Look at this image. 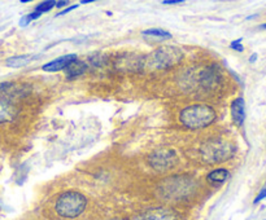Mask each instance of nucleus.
<instances>
[{
    "label": "nucleus",
    "instance_id": "nucleus-21",
    "mask_svg": "<svg viewBox=\"0 0 266 220\" xmlns=\"http://www.w3.org/2000/svg\"><path fill=\"white\" fill-rule=\"evenodd\" d=\"M256 59H257V54L253 53L251 56V59H249V61H251V63H254V61H256Z\"/></svg>",
    "mask_w": 266,
    "mask_h": 220
},
{
    "label": "nucleus",
    "instance_id": "nucleus-20",
    "mask_svg": "<svg viewBox=\"0 0 266 220\" xmlns=\"http://www.w3.org/2000/svg\"><path fill=\"white\" fill-rule=\"evenodd\" d=\"M68 2H65V0H63V2H57L56 3V7L57 8H63L64 6H68Z\"/></svg>",
    "mask_w": 266,
    "mask_h": 220
},
{
    "label": "nucleus",
    "instance_id": "nucleus-3",
    "mask_svg": "<svg viewBox=\"0 0 266 220\" xmlns=\"http://www.w3.org/2000/svg\"><path fill=\"white\" fill-rule=\"evenodd\" d=\"M234 154V148L226 141H212L203 148V155L209 163L229 159Z\"/></svg>",
    "mask_w": 266,
    "mask_h": 220
},
{
    "label": "nucleus",
    "instance_id": "nucleus-1",
    "mask_svg": "<svg viewBox=\"0 0 266 220\" xmlns=\"http://www.w3.org/2000/svg\"><path fill=\"white\" fill-rule=\"evenodd\" d=\"M180 118L186 127L198 130V128H204L212 125L217 116L213 107L208 105H191L181 112Z\"/></svg>",
    "mask_w": 266,
    "mask_h": 220
},
{
    "label": "nucleus",
    "instance_id": "nucleus-22",
    "mask_svg": "<svg viewBox=\"0 0 266 220\" xmlns=\"http://www.w3.org/2000/svg\"><path fill=\"white\" fill-rule=\"evenodd\" d=\"M90 3H93V0H82L81 2V4H90Z\"/></svg>",
    "mask_w": 266,
    "mask_h": 220
},
{
    "label": "nucleus",
    "instance_id": "nucleus-19",
    "mask_svg": "<svg viewBox=\"0 0 266 220\" xmlns=\"http://www.w3.org/2000/svg\"><path fill=\"white\" fill-rule=\"evenodd\" d=\"M183 0H164L162 4H166V6H173V4H182Z\"/></svg>",
    "mask_w": 266,
    "mask_h": 220
},
{
    "label": "nucleus",
    "instance_id": "nucleus-17",
    "mask_svg": "<svg viewBox=\"0 0 266 220\" xmlns=\"http://www.w3.org/2000/svg\"><path fill=\"white\" fill-rule=\"evenodd\" d=\"M265 198H266V183H265V185L262 187V189L260 191V193L257 194V197L254 198V203L261 202V201H262V199H265Z\"/></svg>",
    "mask_w": 266,
    "mask_h": 220
},
{
    "label": "nucleus",
    "instance_id": "nucleus-9",
    "mask_svg": "<svg viewBox=\"0 0 266 220\" xmlns=\"http://www.w3.org/2000/svg\"><path fill=\"white\" fill-rule=\"evenodd\" d=\"M16 116V110L12 105H9L8 102L0 101V123L9 122L12 121Z\"/></svg>",
    "mask_w": 266,
    "mask_h": 220
},
{
    "label": "nucleus",
    "instance_id": "nucleus-13",
    "mask_svg": "<svg viewBox=\"0 0 266 220\" xmlns=\"http://www.w3.org/2000/svg\"><path fill=\"white\" fill-rule=\"evenodd\" d=\"M143 35H150V36H159V38H165L169 39L171 38V34L165 31L162 29H150V30H144Z\"/></svg>",
    "mask_w": 266,
    "mask_h": 220
},
{
    "label": "nucleus",
    "instance_id": "nucleus-8",
    "mask_svg": "<svg viewBox=\"0 0 266 220\" xmlns=\"http://www.w3.org/2000/svg\"><path fill=\"white\" fill-rule=\"evenodd\" d=\"M142 220H178L176 215L173 211L165 210V208H156L153 211L146 214Z\"/></svg>",
    "mask_w": 266,
    "mask_h": 220
},
{
    "label": "nucleus",
    "instance_id": "nucleus-5",
    "mask_svg": "<svg viewBox=\"0 0 266 220\" xmlns=\"http://www.w3.org/2000/svg\"><path fill=\"white\" fill-rule=\"evenodd\" d=\"M150 163L157 171L170 169L175 163V153L173 150H159L151 155Z\"/></svg>",
    "mask_w": 266,
    "mask_h": 220
},
{
    "label": "nucleus",
    "instance_id": "nucleus-10",
    "mask_svg": "<svg viewBox=\"0 0 266 220\" xmlns=\"http://www.w3.org/2000/svg\"><path fill=\"white\" fill-rule=\"evenodd\" d=\"M33 54H21V56H15L7 60V66L9 68H21V66L27 65V64L33 61Z\"/></svg>",
    "mask_w": 266,
    "mask_h": 220
},
{
    "label": "nucleus",
    "instance_id": "nucleus-4",
    "mask_svg": "<svg viewBox=\"0 0 266 220\" xmlns=\"http://www.w3.org/2000/svg\"><path fill=\"white\" fill-rule=\"evenodd\" d=\"M182 59V52L174 47L160 48L152 54V65L156 68H167L176 64Z\"/></svg>",
    "mask_w": 266,
    "mask_h": 220
},
{
    "label": "nucleus",
    "instance_id": "nucleus-2",
    "mask_svg": "<svg viewBox=\"0 0 266 220\" xmlns=\"http://www.w3.org/2000/svg\"><path fill=\"white\" fill-rule=\"evenodd\" d=\"M87 206L86 197L78 192H65L56 201V212L63 217H77Z\"/></svg>",
    "mask_w": 266,
    "mask_h": 220
},
{
    "label": "nucleus",
    "instance_id": "nucleus-6",
    "mask_svg": "<svg viewBox=\"0 0 266 220\" xmlns=\"http://www.w3.org/2000/svg\"><path fill=\"white\" fill-rule=\"evenodd\" d=\"M75 60H78L75 54H66V56H63L60 59L54 60L51 63L46 64V65H43L42 69L45 72H60V70L68 68L72 63H74Z\"/></svg>",
    "mask_w": 266,
    "mask_h": 220
},
{
    "label": "nucleus",
    "instance_id": "nucleus-23",
    "mask_svg": "<svg viewBox=\"0 0 266 220\" xmlns=\"http://www.w3.org/2000/svg\"><path fill=\"white\" fill-rule=\"evenodd\" d=\"M261 27H262V29H266V24H263L262 26H261Z\"/></svg>",
    "mask_w": 266,
    "mask_h": 220
},
{
    "label": "nucleus",
    "instance_id": "nucleus-14",
    "mask_svg": "<svg viewBox=\"0 0 266 220\" xmlns=\"http://www.w3.org/2000/svg\"><path fill=\"white\" fill-rule=\"evenodd\" d=\"M56 6V2H54V0H48V2H43V3L39 4L38 7L35 8V12L38 13H45V12H50L54 7Z\"/></svg>",
    "mask_w": 266,
    "mask_h": 220
},
{
    "label": "nucleus",
    "instance_id": "nucleus-11",
    "mask_svg": "<svg viewBox=\"0 0 266 220\" xmlns=\"http://www.w3.org/2000/svg\"><path fill=\"white\" fill-rule=\"evenodd\" d=\"M84 69H86V65L83 63H79L78 60H75L74 63H72L66 68V73H68L69 78H74L81 75L84 72Z\"/></svg>",
    "mask_w": 266,
    "mask_h": 220
},
{
    "label": "nucleus",
    "instance_id": "nucleus-15",
    "mask_svg": "<svg viewBox=\"0 0 266 220\" xmlns=\"http://www.w3.org/2000/svg\"><path fill=\"white\" fill-rule=\"evenodd\" d=\"M39 17H40V13L34 11L33 13H30V15H27V16H25V17L21 18V21H20V26H22V27L27 26V25L30 24L33 20H36V18H39Z\"/></svg>",
    "mask_w": 266,
    "mask_h": 220
},
{
    "label": "nucleus",
    "instance_id": "nucleus-12",
    "mask_svg": "<svg viewBox=\"0 0 266 220\" xmlns=\"http://www.w3.org/2000/svg\"><path fill=\"white\" fill-rule=\"evenodd\" d=\"M229 178V171L225 169L214 170L208 175V180L213 183H224Z\"/></svg>",
    "mask_w": 266,
    "mask_h": 220
},
{
    "label": "nucleus",
    "instance_id": "nucleus-7",
    "mask_svg": "<svg viewBox=\"0 0 266 220\" xmlns=\"http://www.w3.org/2000/svg\"><path fill=\"white\" fill-rule=\"evenodd\" d=\"M231 117L236 126H242L245 119V102L242 97L234 100L231 104Z\"/></svg>",
    "mask_w": 266,
    "mask_h": 220
},
{
    "label": "nucleus",
    "instance_id": "nucleus-18",
    "mask_svg": "<svg viewBox=\"0 0 266 220\" xmlns=\"http://www.w3.org/2000/svg\"><path fill=\"white\" fill-rule=\"evenodd\" d=\"M78 7H79V6H78V4H75V6H72V7H69V8L64 9V11H61V12L59 13V15H57V17H60V16H64V15H66V13L72 12V11H74V9H77Z\"/></svg>",
    "mask_w": 266,
    "mask_h": 220
},
{
    "label": "nucleus",
    "instance_id": "nucleus-16",
    "mask_svg": "<svg viewBox=\"0 0 266 220\" xmlns=\"http://www.w3.org/2000/svg\"><path fill=\"white\" fill-rule=\"evenodd\" d=\"M230 47L233 48V49H235V51L242 52L243 49H244V47H243V45H242V38H239V39H236V40H234V42L231 43Z\"/></svg>",
    "mask_w": 266,
    "mask_h": 220
}]
</instances>
